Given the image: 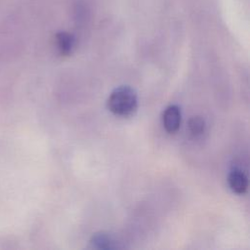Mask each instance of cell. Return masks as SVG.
<instances>
[{
    "label": "cell",
    "instance_id": "1",
    "mask_svg": "<svg viewBox=\"0 0 250 250\" xmlns=\"http://www.w3.org/2000/svg\"><path fill=\"white\" fill-rule=\"evenodd\" d=\"M107 108L113 114L122 117L134 114L138 108V97L135 90L129 86L115 88L107 99Z\"/></svg>",
    "mask_w": 250,
    "mask_h": 250
},
{
    "label": "cell",
    "instance_id": "5",
    "mask_svg": "<svg viewBox=\"0 0 250 250\" xmlns=\"http://www.w3.org/2000/svg\"><path fill=\"white\" fill-rule=\"evenodd\" d=\"M56 43L59 52L63 55H69L74 47V38L67 32H60L56 36Z\"/></svg>",
    "mask_w": 250,
    "mask_h": 250
},
{
    "label": "cell",
    "instance_id": "6",
    "mask_svg": "<svg viewBox=\"0 0 250 250\" xmlns=\"http://www.w3.org/2000/svg\"><path fill=\"white\" fill-rule=\"evenodd\" d=\"M188 130L194 137L201 136L205 131V121L200 116H193L188 120Z\"/></svg>",
    "mask_w": 250,
    "mask_h": 250
},
{
    "label": "cell",
    "instance_id": "2",
    "mask_svg": "<svg viewBox=\"0 0 250 250\" xmlns=\"http://www.w3.org/2000/svg\"><path fill=\"white\" fill-rule=\"evenodd\" d=\"M182 121V113L181 109L176 104L168 105L162 114V122L165 130L168 133H176L180 126Z\"/></svg>",
    "mask_w": 250,
    "mask_h": 250
},
{
    "label": "cell",
    "instance_id": "4",
    "mask_svg": "<svg viewBox=\"0 0 250 250\" xmlns=\"http://www.w3.org/2000/svg\"><path fill=\"white\" fill-rule=\"evenodd\" d=\"M90 244L97 249H117L122 247L116 238L106 232L95 233L91 237Z\"/></svg>",
    "mask_w": 250,
    "mask_h": 250
},
{
    "label": "cell",
    "instance_id": "3",
    "mask_svg": "<svg viewBox=\"0 0 250 250\" xmlns=\"http://www.w3.org/2000/svg\"><path fill=\"white\" fill-rule=\"evenodd\" d=\"M228 182L230 189L233 192L237 194H243L246 192L248 188V179L241 170L236 168L231 170L229 174Z\"/></svg>",
    "mask_w": 250,
    "mask_h": 250
}]
</instances>
